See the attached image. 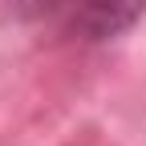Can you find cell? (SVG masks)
I'll use <instances>...</instances> for the list:
<instances>
[{
  "instance_id": "6da1fadb",
  "label": "cell",
  "mask_w": 146,
  "mask_h": 146,
  "mask_svg": "<svg viewBox=\"0 0 146 146\" xmlns=\"http://www.w3.org/2000/svg\"><path fill=\"white\" fill-rule=\"evenodd\" d=\"M94 8L110 12V29H114V25H118V21H114V12H118V8H126V12L134 16V8H138V0H94Z\"/></svg>"
}]
</instances>
